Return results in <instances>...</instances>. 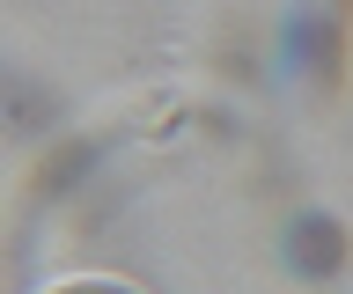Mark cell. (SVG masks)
Instances as JSON below:
<instances>
[{
    "label": "cell",
    "instance_id": "1",
    "mask_svg": "<svg viewBox=\"0 0 353 294\" xmlns=\"http://www.w3.org/2000/svg\"><path fill=\"white\" fill-rule=\"evenodd\" d=\"M294 250H302L309 272H331L339 258H346V243H339V228H331V221H302V243H294Z\"/></svg>",
    "mask_w": 353,
    "mask_h": 294
}]
</instances>
